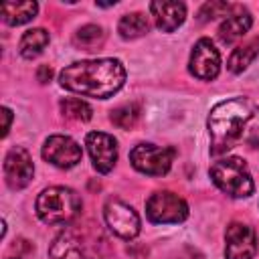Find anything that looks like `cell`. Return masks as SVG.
Returning a JSON list of instances; mask_svg holds the SVG:
<instances>
[{
	"mask_svg": "<svg viewBox=\"0 0 259 259\" xmlns=\"http://www.w3.org/2000/svg\"><path fill=\"white\" fill-rule=\"evenodd\" d=\"M140 113H142V109H140L138 103H123V105H119V107H115V109L111 111L109 119H111L117 127L130 130V127H134V125L138 123Z\"/></svg>",
	"mask_w": 259,
	"mask_h": 259,
	"instance_id": "cell-22",
	"label": "cell"
},
{
	"mask_svg": "<svg viewBox=\"0 0 259 259\" xmlns=\"http://www.w3.org/2000/svg\"><path fill=\"white\" fill-rule=\"evenodd\" d=\"M51 36L45 28H32V30H26L18 42V53L24 57V59H34L42 53V49L49 45Z\"/></svg>",
	"mask_w": 259,
	"mask_h": 259,
	"instance_id": "cell-17",
	"label": "cell"
},
{
	"mask_svg": "<svg viewBox=\"0 0 259 259\" xmlns=\"http://www.w3.org/2000/svg\"><path fill=\"white\" fill-rule=\"evenodd\" d=\"M32 174H34V166H32V158L30 154L16 146L12 148L6 158H4V178H6V184L12 188V190H20L24 186H28V182L32 180Z\"/></svg>",
	"mask_w": 259,
	"mask_h": 259,
	"instance_id": "cell-13",
	"label": "cell"
},
{
	"mask_svg": "<svg viewBox=\"0 0 259 259\" xmlns=\"http://www.w3.org/2000/svg\"><path fill=\"white\" fill-rule=\"evenodd\" d=\"M257 55H259V38H253V40H249V42H245V45H241V47H237L233 51V55L229 57L227 67L235 75L237 73H243L255 61Z\"/></svg>",
	"mask_w": 259,
	"mask_h": 259,
	"instance_id": "cell-18",
	"label": "cell"
},
{
	"mask_svg": "<svg viewBox=\"0 0 259 259\" xmlns=\"http://www.w3.org/2000/svg\"><path fill=\"white\" fill-rule=\"evenodd\" d=\"M150 12L156 20V26L164 32L176 30L184 18H186V6L182 2H172V0H158L150 4Z\"/></svg>",
	"mask_w": 259,
	"mask_h": 259,
	"instance_id": "cell-14",
	"label": "cell"
},
{
	"mask_svg": "<svg viewBox=\"0 0 259 259\" xmlns=\"http://www.w3.org/2000/svg\"><path fill=\"white\" fill-rule=\"evenodd\" d=\"M188 69L200 81H212L219 75V71H221V55H219L217 47L212 45V40L200 38L194 45V49L190 53Z\"/></svg>",
	"mask_w": 259,
	"mask_h": 259,
	"instance_id": "cell-10",
	"label": "cell"
},
{
	"mask_svg": "<svg viewBox=\"0 0 259 259\" xmlns=\"http://www.w3.org/2000/svg\"><path fill=\"white\" fill-rule=\"evenodd\" d=\"M231 8H233V6L227 4V2H217V0L206 2V4H202V8L198 10V20H200V22H208V20H214V18H219V16H227Z\"/></svg>",
	"mask_w": 259,
	"mask_h": 259,
	"instance_id": "cell-23",
	"label": "cell"
},
{
	"mask_svg": "<svg viewBox=\"0 0 259 259\" xmlns=\"http://www.w3.org/2000/svg\"><path fill=\"white\" fill-rule=\"evenodd\" d=\"M2 117H4V125H2V136L8 134L10 130V121H12V111L8 107H2Z\"/></svg>",
	"mask_w": 259,
	"mask_h": 259,
	"instance_id": "cell-25",
	"label": "cell"
},
{
	"mask_svg": "<svg viewBox=\"0 0 259 259\" xmlns=\"http://www.w3.org/2000/svg\"><path fill=\"white\" fill-rule=\"evenodd\" d=\"M146 214L156 225H178L188 217V204L170 190H158L148 198Z\"/></svg>",
	"mask_w": 259,
	"mask_h": 259,
	"instance_id": "cell-6",
	"label": "cell"
},
{
	"mask_svg": "<svg viewBox=\"0 0 259 259\" xmlns=\"http://www.w3.org/2000/svg\"><path fill=\"white\" fill-rule=\"evenodd\" d=\"M259 130V107L245 97L217 103L208 115L210 154L221 156Z\"/></svg>",
	"mask_w": 259,
	"mask_h": 259,
	"instance_id": "cell-1",
	"label": "cell"
},
{
	"mask_svg": "<svg viewBox=\"0 0 259 259\" xmlns=\"http://www.w3.org/2000/svg\"><path fill=\"white\" fill-rule=\"evenodd\" d=\"M117 30H119L121 38H127V40L140 38L150 30V22L142 12H132V14L121 16V20L117 24Z\"/></svg>",
	"mask_w": 259,
	"mask_h": 259,
	"instance_id": "cell-19",
	"label": "cell"
},
{
	"mask_svg": "<svg viewBox=\"0 0 259 259\" xmlns=\"http://www.w3.org/2000/svg\"><path fill=\"white\" fill-rule=\"evenodd\" d=\"M36 77H38V81H40V83H47V81H51V77H53V69H51L49 65H42V67L38 69Z\"/></svg>",
	"mask_w": 259,
	"mask_h": 259,
	"instance_id": "cell-24",
	"label": "cell"
},
{
	"mask_svg": "<svg viewBox=\"0 0 259 259\" xmlns=\"http://www.w3.org/2000/svg\"><path fill=\"white\" fill-rule=\"evenodd\" d=\"M49 253L53 259H101V243L87 229L67 227L55 237Z\"/></svg>",
	"mask_w": 259,
	"mask_h": 259,
	"instance_id": "cell-5",
	"label": "cell"
},
{
	"mask_svg": "<svg viewBox=\"0 0 259 259\" xmlns=\"http://www.w3.org/2000/svg\"><path fill=\"white\" fill-rule=\"evenodd\" d=\"M103 219H105V225L109 227V231L113 235L127 239V241L138 237V233L142 229L138 212L121 200H109L103 206Z\"/></svg>",
	"mask_w": 259,
	"mask_h": 259,
	"instance_id": "cell-8",
	"label": "cell"
},
{
	"mask_svg": "<svg viewBox=\"0 0 259 259\" xmlns=\"http://www.w3.org/2000/svg\"><path fill=\"white\" fill-rule=\"evenodd\" d=\"M103 40H105V32L97 24H85L73 34L75 47H79L83 51H95L103 45Z\"/></svg>",
	"mask_w": 259,
	"mask_h": 259,
	"instance_id": "cell-20",
	"label": "cell"
},
{
	"mask_svg": "<svg viewBox=\"0 0 259 259\" xmlns=\"http://www.w3.org/2000/svg\"><path fill=\"white\" fill-rule=\"evenodd\" d=\"M210 180L214 182L219 190H223L225 194L233 198L251 196L255 190V184H253V178L249 174L245 160L237 156H229V158L214 162L210 166Z\"/></svg>",
	"mask_w": 259,
	"mask_h": 259,
	"instance_id": "cell-4",
	"label": "cell"
},
{
	"mask_svg": "<svg viewBox=\"0 0 259 259\" xmlns=\"http://www.w3.org/2000/svg\"><path fill=\"white\" fill-rule=\"evenodd\" d=\"M81 198L67 186H49L36 198V214L47 225H69L81 214Z\"/></svg>",
	"mask_w": 259,
	"mask_h": 259,
	"instance_id": "cell-3",
	"label": "cell"
},
{
	"mask_svg": "<svg viewBox=\"0 0 259 259\" xmlns=\"http://www.w3.org/2000/svg\"><path fill=\"white\" fill-rule=\"evenodd\" d=\"M257 253V235L245 223H231L225 233V259H253Z\"/></svg>",
	"mask_w": 259,
	"mask_h": 259,
	"instance_id": "cell-9",
	"label": "cell"
},
{
	"mask_svg": "<svg viewBox=\"0 0 259 259\" xmlns=\"http://www.w3.org/2000/svg\"><path fill=\"white\" fill-rule=\"evenodd\" d=\"M38 12V4L36 2H4L2 4V20L10 26H18L24 24L28 20H32Z\"/></svg>",
	"mask_w": 259,
	"mask_h": 259,
	"instance_id": "cell-16",
	"label": "cell"
},
{
	"mask_svg": "<svg viewBox=\"0 0 259 259\" xmlns=\"http://www.w3.org/2000/svg\"><path fill=\"white\" fill-rule=\"evenodd\" d=\"M61 111L67 119H73V121H89L91 115H93L91 105L83 99H77V97L63 99L61 101Z\"/></svg>",
	"mask_w": 259,
	"mask_h": 259,
	"instance_id": "cell-21",
	"label": "cell"
},
{
	"mask_svg": "<svg viewBox=\"0 0 259 259\" xmlns=\"http://www.w3.org/2000/svg\"><path fill=\"white\" fill-rule=\"evenodd\" d=\"M8 259H20V257H8Z\"/></svg>",
	"mask_w": 259,
	"mask_h": 259,
	"instance_id": "cell-26",
	"label": "cell"
},
{
	"mask_svg": "<svg viewBox=\"0 0 259 259\" xmlns=\"http://www.w3.org/2000/svg\"><path fill=\"white\" fill-rule=\"evenodd\" d=\"M59 81L65 89L83 97L107 99L123 87L125 69L117 59L77 61L61 71Z\"/></svg>",
	"mask_w": 259,
	"mask_h": 259,
	"instance_id": "cell-2",
	"label": "cell"
},
{
	"mask_svg": "<svg viewBox=\"0 0 259 259\" xmlns=\"http://www.w3.org/2000/svg\"><path fill=\"white\" fill-rule=\"evenodd\" d=\"M81 146L69 136H51L42 146V158L57 168H73L81 162Z\"/></svg>",
	"mask_w": 259,
	"mask_h": 259,
	"instance_id": "cell-11",
	"label": "cell"
},
{
	"mask_svg": "<svg viewBox=\"0 0 259 259\" xmlns=\"http://www.w3.org/2000/svg\"><path fill=\"white\" fill-rule=\"evenodd\" d=\"M85 146L89 150L93 168L101 174L111 172V168L115 166V160H117V142H115V138L105 134V132H91L85 138Z\"/></svg>",
	"mask_w": 259,
	"mask_h": 259,
	"instance_id": "cell-12",
	"label": "cell"
},
{
	"mask_svg": "<svg viewBox=\"0 0 259 259\" xmlns=\"http://www.w3.org/2000/svg\"><path fill=\"white\" fill-rule=\"evenodd\" d=\"M174 160V150L172 148H160L154 144H138L130 152V162L132 166L150 176H164Z\"/></svg>",
	"mask_w": 259,
	"mask_h": 259,
	"instance_id": "cell-7",
	"label": "cell"
},
{
	"mask_svg": "<svg viewBox=\"0 0 259 259\" xmlns=\"http://www.w3.org/2000/svg\"><path fill=\"white\" fill-rule=\"evenodd\" d=\"M251 24H253V16L247 10L229 14L225 18V22L219 26V40L223 45H233V42H237L239 38H243L249 32Z\"/></svg>",
	"mask_w": 259,
	"mask_h": 259,
	"instance_id": "cell-15",
	"label": "cell"
}]
</instances>
